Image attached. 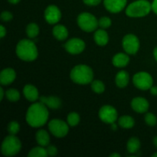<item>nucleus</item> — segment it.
<instances>
[{
	"label": "nucleus",
	"instance_id": "nucleus-28",
	"mask_svg": "<svg viewBox=\"0 0 157 157\" xmlns=\"http://www.w3.org/2000/svg\"><path fill=\"white\" fill-rule=\"evenodd\" d=\"M67 124L71 127H75L78 125L80 122V116L78 113L75 112H72L67 115Z\"/></svg>",
	"mask_w": 157,
	"mask_h": 157
},
{
	"label": "nucleus",
	"instance_id": "nucleus-9",
	"mask_svg": "<svg viewBox=\"0 0 157 157\" xmlns=\"http://www.w3.org/2000/svg\"><path fill=\"white\" fill-rule=\"evenodd\" d=\"M123 48L129 55H135L140 48V41L133 34H128L124 37L122 41Z\"/></svg>",
	"mask_w": 157,
	"mask_h": 157
},
{
	"label": "nucleus",
	"instance_id": "nucleus-24",
	"mask_svg": "<svg viewBox=\"0 0 157 157\" xmlns=\"http://www.w3.org/2000/svg\"><path fill=\"white\" fill-rule=\"evenodd\" d=\"M118 124L122 128L130 129L134 126L135 121L133 118L130 116H122L118 120Z\"/></svg>",
	"mask_w": 157,
	"mask_h": 157
},
{
	"label": "nucleus",
	"instance_id": "nucleus-29",
	"mask_svg": "<svg viewBox=\"0 0 157 157\" xmlns=\"http://www.w3.org/2000/svg\"><path fill=\"white\" fill-rule=\"evenodd\" d=\"M91 88L95 93L101 94L105 90V86L102 81L97 80V81H92Z\"/></svg>",
	"mask_w": 157,
	"mask_h": 157
},
{
	"label": "nucleus",
	"instance_id": "nucleus-32",
	"mask_svg": "<svg viewBox=\"0 0 157 157\" xmlns=\"http://www.w3.org/2000/svg\"><path fill=\"white\" fill-rule=\"evenodd\" d=\"M112 21L110 18L108 17H101L100 18V20L98 21V24H99V26L102 29H107V28L110 27L111 25Z\"/></svg>",
	"mask_w": 157,
	"mask_h": 157
},
{
	"label": "nucleus",
	"instance_id": "nucleus-10",
	"mask_svg": "<svg viewBox=\"0 0 157 157\" xmlns=\"http://www.w3.org/2000/svg\"><path fill=\"white\" fill-rule=\"evenodd\" d=\"M99 117L103 122L111 124L117 119V111L112 106H103L99 111Z\"/></svg>",
	"mask_w": 157,
	"mask_h": 157
},
{
	"label": "nucleus",
	"instance_id": "nucleus-37",
	"mask_svg": "<svg viewBox=\"0 0 157 157\" xmlns=\"http://www.w3.org/2000/svg\"><path fill=\"white\" fill-rule=\"evenodd\" d=\"M0 31H1V33H0V37L2 38L3 37L6 35V29H5L4 26L3 25L0 26Z\"/></svg>",
	"mask_w": 157,
	"mask_h": 157
},
{
	"label": "nucleus",
	"instance_id": "nucleus-2",
	"mask_svg": "<svg viewBox=\"0 0 157 157\" xmlns=\"http://www.w3.org/2000/svg\"><path fill=\"white\" fill-rule=\"evenodd\" d=\"M16 55L21 60L25 61H32L38 57V49L32 41L22 39L17 44Z\"/></svg>",
	"mask_w": 157,
	"mask_h": 157
},
{
	"label": "nucleus",
	"instance_id": "nucleus-27",
	"mask_svg": "<svg viewBox=\"0 0 157 157\" xmlns=\"http://www.w3.org/2000/svg\"><path fill=\"white\" fill-rule=\"evenodd\" d=\"M6 95L7 99L11 102H16L19 100L20 98V94L16 89H9L6 92Z\"/></svg>",
	"mask_w": 157,
	"mask_h": 157
},
{
	"label": "nucleus",
	"instance_id": "nucleus-33",
	"mask_svg": "<svg viewBox=\"0 0 157 157\" xmlns=\"http://www.w3.org/2000/svg\"><path fill=\"white\" fill-rule=\"evenodd\" d=\"M13 18V15L11 12H8V11H4L2 12V13L1 14V18L2 21H9L10 20L12 19Z\"/></svg>",
	"mask_w": 157,
	"mask_h": 157
},
{
	"label": "nucleus",
	"instance_id": "nucleus-41",
	"mask_svg": "<svg viewBox=\"0 0 157 157\" xmlns=\"http://www.w3.org/2000/svg\"><path fill=\"white\" fill-rule=\"evenodd\" d=\"M11 4H17L20 2V0H8Z\"/></svg>",
	"mask_w": 157,
	"mask_h": 157
},
{
	"label": "nucleus",
	"instance_id": "nucleus-43",
	"mask_svg": "<svg viewBox=\"0 0 157 157\" xmlns=\"http://www.w3.org/2000/svg\"><path fill=\"white\" fill-rule=\"evenodd\" d=\"M111 128L113 129V130H117V125L115 124V123H113V124H111Z\"/></svg>",
	"mask_w": 157,
	"mask_h": 157
},
{
	"label": "nucleus",
	"instance_id": "nucleus-21",
	"mask_svg": "<svg viewBox=\"0 0 157 157\" xmlns=\"http://www.w3.org/2000/svg\"><path fill=\"white\" fill-rule=\"evenodd\" d=\"M130 80V75L126 71H121L118 72L115 78L116 84L121 88L125 87L128 84Z\"/></svg>",
	"mask_w": 157,
	"mask_h": 157
},
{
	"label": "nucleus",
	"instance_id": "nucleus-8",
	"mask_svg": "<svg viewBox=\"0 0 157 157\" xmlns=\"http://www.w3.org/2000/svg\"><path fill=\"white\" fill-rule=\"evenodd\" d=\"M48 129L54 136L58 138L65 136L69 130L67 123L59 119L52 120L48 124Z\"/></svg>",
	"mask_w": 157,
	"mask_h": 157
},
{
	"label": "nucleus",
	"instance_id": "nucleus-7",
	"mask_svg": "<svg viewBox=\"0 0 157 157\" xmlns=\"http://www.w3.org/2000/svg\"><path fill=\"white\" fill-rule=\"evenodd\" d=\"M133 84L138 89L147 90L151 88L153 84V80L151 75L147 72H138L133 78Z\"/></svg>",
	"mask_w": 157,
	"mask_h": 157
},
{
	"label": "nucleus",
	"instance_id": "nucleus-13",
	"mask_svg": "<svg viewBox=\"0 0 157 157\" xmlns=\"http://www.w3.org/2000/svg\"><path fill=\"white\" fill-rule=\"evenodd\" d=\"M127 0H104L106 9L112 13L121 12L127 6Z\"/></svg>",
	"mask_w": 157,
	"mask_h": 157
},
{
	"label": "nucleus",
	"instance_id": "nucleus-5",
	"mask_svg": "<svg viewBox=\"0 0 157 157\" xmlns=\"http://www.w3.org/2000/svg\"><path fill=\"white\" fill-rule=\"evenodd\" d=\"M21 148V141L15 135L6 136L2 144V153L6 156H12L19 153Z\"/></svg>",
	"mask_w": 157,
	"mask_h": 157
},
{
	"label": "nucleus",
	"instance_id": "nucleus-39",
	"mask_svg": "<svg viewBox=\"0 0 157 157\" xmlns=\"http://www.w3.org/2000/svg\"><path fill=\"white\" fill-rule=\"evenodd\" d=\"M3 98H4V90L2 88H0V100L2 101Z\"/></svg>",
	"mask_w": 157,
	"mask_h": 157
},
{
	"label": "nucleus",
	"instance_id": "nucleus-6",
	"mask_svg": "<svg viewBox=\"0 0 157 157\" xmlns=\"http://www.w3.org/2000/svg\"><path fill=\"white\" fill-rule=\"evenodd\" d=\"M78 25L80 29L87 32L95 31L99 25L96 17L88 12H83L78 15Z\"/></svg>",
	"mask_w": 157,
	"mask_h": 157
},
{
	"label": "nucleus",
	"instance_id": "nucleus-3",
	"mask_svg": "<svg viewBox=\"0 0 157 157\" xmlns=\"http://www.w3.org/2000/svg\"><path fill=\"white\" fill-rule=\"evenodd\" d=\"M94 73L92 69L85 64H79L74 67L71 71V78L78 84H87L92 82Z\"/></svg>",
	"mask_w": 157,
	"mask_h": 157
},
{
	"label": "nucleus",
	"instance_id": "nucleus-14",
	"mask_svg": "<svg viewBox=\"0 0 157 157\" xmlns=\"http://www.w3.org/2000/svg\"><path fill=\"white\" fill-rule=\"evenodd\" d=\"M131 107L134 111L144 113L148 110L149 102L144 98H135L132 100Z\"/></svg>",
	"mask_w": 157,
	"mask_h": 157
},
{
	"label": "nucleus",
	"instance_id": "nucleus-31",
	"mask_svg": "<svg viewBox=\"0 0 157 157\" xmlns=\"http://www.w3.org/2000/svg\"><path fill=\"white\" fill-rule=\"evenodd\" d=\"M145 122L147 125L153 127L157 124V118L153 113H147L145 115Z\"/></svg>",
	"mask_w": 157,
	"mask_h": 157
},
{
	"label": "nucleus",
	"instance_id": "nucleus-15",
	"mask_svg": "<svg viewBox=\"0 0 157 157\" xmlns=\"http://www.w3.org/2000/svg\"><path fill=\"white\" fill-rule=\"evenodd\" d=\"M16 78L15 71L12 68H6L0 74V82L2 85H9L15 81Z\"/></svg>",
	"mask_w": 157,
	"mask_h": 157
},
{
	"label": "nucleus",
	"instance_id": "nucleus-22",
	"mask_svg": "<svg viewBox=\"0 0 157 157\" xmlns=\"http://www.w3.org/2000/svg\"><path fill=\"white\" fill-rule=\"evenodd\" d=\"M36 141L41 147H48L50 143V136L48 133L44 130H38L35 135Z\"/></svg>",
	"mask_w": 157,
	"mask_h": 157
},
{
	"label": "nucleus",
	"instance_id": "nucleus-38",
	"mask_svg": "<svg viewBox=\"0 0 157 157\" xmlns=\"http://www.w3.org/2000/svg\"><path fill=\"white\" fill-rule=\"evenodd\" d=\"M150 93H151L152 94L154 95V96H156L157 95V87H153V86H152L151 88H150Z\"/></svg>",
	"mask_w": 157,
	"mask_h": 157
},
{
	"label": "nucleus",
	"instance_id": "nucleus-26",
	"mask_svg": "<svg viewBox=\"0 0 157 157\" xmlns=\"http://www.w3.org/2000/svg\"><path fill=\"white\" fill-rule=\"evenodd\" d=\"M26 33L29 38H35L39 33V27L35 23H30L26 28Z\"/></svg>",
	"mask_w": 157,
	"mask_h": 157
},
{
	"label": "nucleus",
	"instance_id": "nucleus-19",
	"mask_svg": "<svg viewBox=\"0 0 157 157\" xmlns=\"http://www.w3.org/2000/svg\"><path fill=\"white\" fill-rule=\"evenodd\" d=\"M113 64L117 67H124L130 62V58L127 54L118 53L113 58Z\"/></svg>",
	"mask_w": 157,
	"mask_h": 157
},
{
	"label": "nucleus",
	"instance_id": "nucleus-36",
	"mask_svg": "<svg viewBox=\"0 0 157 157\" xmlns=\"http://www.w3.org/2000/svg\"><path fill=\"white\" fill-rule=\"evenodd\" d=\"M152 4V10L157 15V0H153Z\"/></svg>",
	"mask_w": 157,
	"mask_h": 157
},
{
	"label": "nucleus",
	"instance_id": "nucleus-16",
	"mask_svg": "<svg viewBox=\"0 0 157 157\" xmlns=\"http://www.w3.org/2000/svg\"><path fill=\"white\" fill-rule=\"evenodd\" d=\"M40 101L44 104L47 107L52 109V110H56L58 109L61 105V101L58 98L55 96L44 97L41 96L40 98Z\"/></svg>",
	"mask_w": 157,
	"mask_h": 157
},
{
	"label": "nucleus",
	"instance_id": "nucleus-12",
	"mask_svg": "<svg viewBox=\"0 0 157 157\" xmlns=\"http://www.w3.org/2000/svg\"><path fill=\"white\" fill-rule=\"evenodd\" d=\"M61 18V12L56 6L51 5L46 8L44 11V18L46 21L51 25L58 22Z\"/></svg>",
	"mask_w": 157,
	"mask_h": 157
},
{
	"label": "nucleus",
	"instance_id": "nucleus-1",
	"mask_svg": "<svg viewBox=\"0 0 157 157\" xmlns=\"http://www.w3.org/2000/svg\"><path fill=\"white\" fill-rule=\"evenodd\" d=\"M49 117L47 107L43 103H34L29 107L26 113V121L32 127H41L46 124Z\"/></svg>",
	"mask_w": 157,
	"mask_h": 157
},
{
	"label": "nucleus",
	"instance_id": "nucleus-20",
	"mask_svg": "<svg viewBox=\"0 0 157 157\" xmlns=\"http://www.w3.org/2000/svg\"><path fill=\"white\" fill-rule=\"evenodd\" d=\"M54 37L59 41H64L68 36V31L65 26L62 25H58L54 27L52 31Z\"/></svg>",
	"mask_w": 157,
	"mask_h": 157
},
{
	"label": "nucleus",
	"instance_id": "nucleus-23",
	"mask_svg": "<svg viewBox=\"0 0 157 157\" xmlns=\"http://www.w3.org/2000/svg\"><path fill=\"white\" fill-rule=\"evenodd\" d=\"M140 147V141L137 137H132L127 142V151L130 153H135L139 150Z\"/></svg>",
	"mask_w": 157,
	"mask_h": 157
},
{
	"label": "nucleus",
	"instance_id": "nucleus-45",
	"mask_svg": "<svg viewBox=\"0 0 157 157\" xmlns=\"http://www.w3.org/2000/svg\"><path fill=\"white\" fill-rule=\"evenodd\" d=\"M153 157H157V153H154V154H153V156H152Z\"/></svg>",
	"mask_w": 157,
	"mask_h": 157
},
{
	"label": "nucleus",
	"instance_id": "nucleus-11",
	"mask_svg": "<svg viewBox=\"0 0 157 157\" xmlns=\"http://www.w3.org/2000/svg\"><path fill=\"white\" fill-rule=\"evenodd\" d=\"M64 48L71 55H78L85 48V43L80 38H71L64 44Z\"/></svg>",
	"mask_w": 157,
	"mask_h": 157
},
{
	"label": "nucleus",
	"instance_id": "nucleus-42",
	"mask_svg": "<svg viewBox=\"0 0 157 157\" xmlns=\"http://www.w3.org/2000/svg\"><path fill=\"white\" fill-rule=\"evenodd\" d=\"M153 144H154L155 147L157 148V136H155V137L153 138Z\"/></svg>",
	"mask_w": 157,
	"mask_h": 157
},
{
	"label": "nucleus",
	"instance_id": "nucleus-18",
	"mask_svg": "<svg viewBox=\"0 0 157 157\" xmlns=\"http://www.w3.org/2000/svg\"><path fill=\"white\" fill-rule=\"evenodd\" d=\"M94 38L96 44L100 46L106 45L109 41L108 34L104 29L97 30L94 35Z\"/></svg>",
	"mask_w": 157,
	"mask_h": 157
},
{
	"label": "nucleus",
	"instance_id": "nucleus-40",
	"mask_svg": "<svg viewBox=\"0 0 157 157\" xmlns=\"http://www.w3.org/2000/svg\"><path fill=\"white\" fill-rule=\"evenodd\" d=\"M153 55H154V58L156 59V61H157V47H156L153 50Z\"/></svg>",
	"mask_w": 157,
	"mask_h": 157
},
{
	"label": "nucleus",
	"instance_id": "nucleus-44",
	"mask_svg": "<svg viewBox=\"0 0 157 157\" xmlns=\"http://www.w3.org/2000/svg\"><path fill=\"white\" fill-rule=\"evenodd\" d=\"M110 157H114V156H117V157H120L121 156V155H119L118 153H113V154H111L110 156Z\"/></svg>",
	"mask_w": 157,
	"mask_h": 157
},
{
	"label": "nucleus",
	"instance_id": "nucleus-34",
	"mask_svg": "<svg viewBox=\"0 0 157 157\" xmlns=\"http://www.w3.org/2000/svg\"><path fill=\"white\" fill-rule=\"evenodd\" d=\"M46 150H47L48 156H55V155H57V153H58V150H57V148L55 147V146H52V145L48 146Z\"/></svg>",
	"mask_w": 157,
	"mask_h": 157
},
{
	"label": "nucleus",
	"instance_id": "nucleus-25",
	"mask_svg": "<svg viewBox=\"0 0 157 157\" xmlns=\"http://www.w3.org/2000/svg\"><path fill=\"white\" fill-rule=\"evenodd\" d=\"M48 156V154L47 150L41 146L33 148L29 151V154H28L29 157H46Z\"/></svg>",
	"mask_w": 157,
	"mask_h": 157
},
{
	"label": "nucleus",
	"instance_id": "nucleus-4",
	"mask_svg": "<svg viewBox=\"0 0 157 157\" xmlns=\"http://www.w3.org/2000/svg\"><path fill=\"white\" fill-rule=\"evenodd\" d=\"M152 10V4L147 0H136L126 9V14L131 18H140L148 15Z\"/></svg>",
	"mask_w": 157,
	"mask_h": 157
},
{
	"label": "nucleus",
	"instance_id": "nucleus-35",
	"mask_svg": "<svg viewBox=\"0 0 157 157\" xmlns=\"http://www.w3.org/2000/svg\"><path fill=\"white\" fill-rule=\"evenodd\" d=\"M84 3L89 6H96L101 2V0H83Z\"/></svg>",
	"mask_w": 157,
	"mask_h": 157
},
{
	"label": "nucleus",
	"instance_id": "nucleus-17",
	"mask_svg": "<svg viewBox=\"0 0 157 157\" xmlns=\"http://www.w3.org/2000/svg\"><path fill=\"white\" fill-rule=\"evenodd\" d=\"M23 94L28 101L31 102L37 101L38 98V90L35 86L32 84H27L23 88Z\"/></svg>",
	"mask_w": 157,
	"mask_h": 157
},
{
	"label": "nucleus",
	"instance_id": "nucleus-30",
	"mask_svg": "<svg viewBox=\"0 0 157 157\" xmlns=\"http://www.w3.org/2000/svg\"><path fill=\"white\" fill-rule=\"evenodd\" d=\"M8 132L9 133V134L11 135H15L18 133L20 130V126L18 124V122L16 121H12L9 124L7 127Z\"/></svg>",
	"mask_w": 157,
	"mask_h": 157
}]
</instances>
